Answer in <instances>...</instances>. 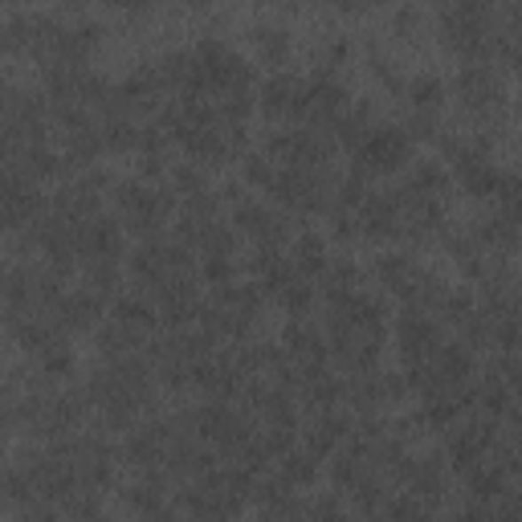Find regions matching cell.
Masks as SVG:
<instances>
[{
	"mask_svg": "<svg viewBox=\"0 0 522 522\" xmlns=\"http://www.w3.org/2000/svg\"><path fill=\"white\" fill-rule=\"evenodd\" d=\"M441 94H445V86L437 78H416L408 86V99L416 111H437V107H441Z\"/></svg>",
	"mask_w": 522,
	"mask_h": 522,
	"instance_id": "83f0119b",
	"label": "cell"
},
{
	"mask_svg": "<svg viewBox=\"0 0 522 522\" xmlns=\"http://www.w3.org/2000/svg\"><path fill=\"white\" fill-rule=\"evenodd\" d=\"M306 514H314V518H339V502L335 498H322V502H314V506H306Z\"/></svg>",
	"mask_w": 522,
	"mask_h": 522,
	"instance_id": "d590c367",
	"label": "cell"
},
{
	"mask_svg": "<svg viewBox=\"0 0 522 522\" xmlns=\"http://www.w3.org/2000/svg\"><path fill=\"white\" fill-rule=\"evenodd\" d=\"M494 441V416L490 421H478V424H462V429L449 432V462L457 470H473V465L486 457Z\"/></svg>",
	"mask_w": 522,
	"mask_h": 522,
	"instance_id": "30bf717a",
	"label": "cell"
},
{
	"mask_svg": "<svg viewBox=\"0 0 522 522\" xmlns=\"http://www.w3.org/2000/svg\"><path fill=\"white\" fill-rule=\"evenodd\" d=\"M74 241H78V257H86V261H99V257L119 261V253H123V229L111 221V217L91 212V217H82V221H78Z\"/></svg>",
	"mask_w": 522,
	"mask_h": 522,
	"instance_id": "5b68a950",
	"label": "cell"
},
{
	"mask_svg": "<svg viewBox=\"0 0 522 522\" xmlns=\"http://www.w3.org/2000/svg\"><path fill=\"white\" fill-rule=\"evenodd\" d=\"M506 478L510 473L502 470V465H473L470 470V494L478 498V502H494V498H502L506 494Z\"/></svg>",
	"mask_w": 522,
	"mask_h": 522,
	"instance_id": "e0dca14e",
	"label": "cell"
},
{
	"mask_svg": "<svg viewBox=\"0 0 522 522\" xmlns=\"http://www.w3.org/2000/svg\"><path fill=\"white\" fill-rule=\"evenodd\" d=\"M233 225H237V229H245L249 237H257L261 245H278L281 233H286V225H281L270 209H261V204H253V201H237Z\"/></svg>",
	"mask_w": 522,
	"mask_h": 522,
	"instance_id": "7c38bea8",
	"label": "cell"
},
{
	"mask_svg": "<svg viewBox=\"0 0 522 522\" xmlns=\"http://www.w3.org/2000/svg\"><path fill=\"white\" fill-rule=\"evenodd\" d=\"M412 25H416V12H412V9H404L400 17H396V29H404V33H408Z\"/></svg>",
	"mask_w": 522,
	"mask_h": 522,
	"instance_id": "74e56055",
	"label": "cell"
},
{
	"mask_svg": "<svg viewBox=\"0 0 522 522\" xmlns=\"http://www.w3.org/2000/svg\"><path fill=\"white\" fill-rule=\"evenodd\" d=\"M196 249L204 257H233V233L221 221H209L201 229V237H196Z\"/></svg>",
	"mask_w": 522,
	"mask_h": 522,
	"instance_id": "cb8c5ba5",
	"label": "cell"
},
{
	"mask_svg": "<svg viewBox=\"0 0 522 522\" xmlns=\"http://www.w3.org/2000/svg\"><path fill=\"white\" fill-rule=\"evenodd\" d=\"M115 9H130V12H143V9H151V0H111Z\"/></svg>",
	"mask_w": 522,
	"mask_h": 522,
	"instance_id": "8d00e7d4",
	"label": "cell"
},
{
	"mask_svg": "<svg viewBox=\"0 0 522 522\" xmlns=\"http://www.w3.org/2000/svg\"><path fill=\"white\" fill-rule=\"evenodd\" d=\"M445 188H449V176H445L437 163H421L400 192H404V196H432V201H441Z\"/></svg>",
	"mask_w": 522,
	"mask_h": 522,
	"instance_id": "d6986e66",
	"label": "cell"
},
{
	"mask_svg": "<svg viewBox=\"0 0 522 522\" xmlns=\"http://www.w3.org/2000/svg\"><path fill=\"white\" fill-rule=\"evenodd\" d=\"M204 278H209L212 286H225V281L233 278V261L229 257H204Z\"/></svg>",
	"mask_w": 522,
	"mask_h": 522,
	"instance_id": "836d02e7",
	"label": "cell"
},
{
	"mask_svg": "<svg viewBox=\"0 0 522 522\" xmlns=\"http://www.w3.org/2000/svg\"><path fill=\"white\" fill-rule=\"evenodd\" d=\"M408 482H412V494H416L421 502H424V498H441V490H445L441 462H412Z\"/></svg>",
	"mask_w": 522,
	"mask_h": 522,
	"instance_id": "44dd1931",
	"label": "cell"
},
{
	"mask_svg": "<svg viewBox=\"0 0 522 522\" xmlns=\"http://www.w3.org/2000/svg\"><path fill=\"white\" fill-rule=\"evenodd\" d=\"M119 209L139 237H160L163 217L171 212V201L163 192L147 188V184H119Z\"/></svg>",
	"mask_w": 522,
	"mask_h": 522,
	"instance_id": "7a4b0ae2",
	"label": "cell"
},
{
	"mask_svg": "<svg viewBox=\"0 0 522 522\" xmlns=\"http://www.w3.org/2000/svg\"><path fill=\"white\" fill-rule=\"evenodd\" d=\"M278 298L286 302V311H306V306H311V286H306L302 278H290L278 290Z\"/></svg>",
	"mask_w": 522,
	"mask_h": 522,
	"instance_id": "1f68e13d",
	"label": "cell"
},
{
	"mask_svg": "<svg viewBox=\"0 0 522 522\" xmlns=\"http://www.w3.org/2000/svg\"><path fill=\"white\" fill-rule=\"evenodd\" d=\"M261 111L273 115V119H302L306 111V82L294 78V74H273L257 94Z\"/></svg>",
	"mask_w": 522,
	"mask_h": 522,
	"instance_id": "8992f818",
	"label": "cell"
},
{
	"mask_svg": "<svg viewBox=\"0 0 522 522\" xmlns=\"http://www.w3.org/2000/svg\"><path fill=\"white\" fill-rule=\"evenodd\" d=\"M37 355H41V372H45V376H66L74 368V352L61 339H53L50 347H45V352H37Z\"/></svg>",
	"mask_w": 522,
	"mask_h": 522,
	"instance_id": "f546056e",
	"label": "cell"
},
{
	"mask_svg": "<svg viewBox=\"0 0 522 522\" xmlns=\"http://www.w3.org/2000/svg\"><path fill=\"white\" fill-rule=\"evenodd\" d=\"M331 4H339L343 12H355V9H363V4H368V0H331Z\"/></svg>",
	"mask_w": 522,
	"mask_h": 522,
	"instance_id": "f35d334b",
	"label": "cell"
},
{
	"mask_svg": "<svg viewBox=\"0 0 522 522\" xmlns=\"http://www.w3.org/2000/svg\"><path fill=\"white\" fill-rule=\"evenodd\" d=\"M41 209H45V201H41L37 184H29L25 192H17V196L0 204V229H25V225L41 221Z\"/></svg>",
	"mask_w": 522,
	"mask_h": 522,
	"instance_id": "5bb4252c",
	"label": "cell"
},
{
	"mask_svg": "<svg viewBox=\"0 0 522 522\" xmlns=\"http://www.w3.org/2000/svg\"><path fill=\"white\" fill-rule=\"evenodd\" d=\"M290 261H294V270L298 273H322L327 270V245H322L314 233H302L298 241H294Z\"/></svg>",
	"mask_w": 522,
	"mask_h": 522,
	"instance_id": "ffe728a7",
	"label": "cell"
},
{
	"mask_svg": "<svg viewBox=\"0 0 522 522\" xmlns=\"http://www.w3.org/2000/svg\"><path fill=\"white\" fill-rule=\"evenodd\" d=\"M192 58H196V66H201L204 74V86L209 91H229V86H249V66H245L237 53L229 50V45H221V41H201L196 50H192Z\"/></svg>",
	"mask_w": 522,
	"mask_h": 522,
	"instance_id": "3957f363",
	"label": "cell"
},
{
	"mask_svg": "<svg viewBox=\"0 0 522 522\" xmlns=\"http://www.w3.org/2000/svg\"><path fill=\"white\" fill-rule=\"evenodd\" d=\"M196 429H201V437L204 441H212V445H221L225 453H237L245 441H249V424L237 416V412H229V404L225 400H212V404H204L201 412H196Z\"/></svg>",
	"mask_w": 522,
	"mask_h": 522,
	"instance_id": "277c9868",
	"label": "cell"
},
{
	"mask_svg": "<svg viewBox=\"0 0 522 522\" xmlns=\"http://www.w3.org/2000/svg\"><path fill=\"white\" fill-rule=\"evenodd\" d=\"M457 94L470 102L473 111H490V107L502 102V82H498L490 61H473V66H465L457 74Z\"/></svg>",
	"mask_w": 522,
	"mask_h": 522,
	"instance_id": "9c48e42d",
	"label": "cell"
},
{
	"mask_svg": "<svg viewBox=\"0 0 522 522\" xmlns=\"http://www.w3.org/2000/svg\"><path fill=\"white\" fill-rule=\"evenodd\" d=\"M102 311V298L91 290H74V294H58V302L50 306V319L58 331H86Z\"/></svg>",
	"mask_w": 522,
	"mask_h": 522,
	"instance_id": "8fae6325",
	"label": "cell"
},
{
	"mask_svg": "<svg viewBox=\"0 0 522 522\" xmlns=\"http://www.w3.org/2000/svg\"><path fill=\"white\" fill-rule=\"evenodd\" d=\"M0 163H4V151H0Z\"/></svg>",
	"mask_w": 522,
	"mask_h": 522,
	"instance_id": "b9f144b4",
	"label": "cell"
},
{
	"mask_svg": "<svg viewBox=\"0 0 522 522\" xmlns=\"http://www.w3.org/2000/svg\"><path fill=\"white\" fill-rule=\"evenodd\" d=\"M429 363H432V372H437V380H441L445 388H449V384H465L473 372L470 347H457V343H441V347L429 355Z\"/></svg>",
	"mask_w": 522,
	"mask_h": 522,
	"instance_id": "4fadbf2b",
	"label": "cell"
},
{
	"mask_svg": "<svg viewBox=\"0 0 522 522\" xmlns=\"http://www.w3.org/2000/svg\"><path fill=\"white\" fill-rule=\"evenodd\" d=\"M343 437H347V416H339V412H319L314 429L306 432V449H311L314 457H331Z\"/></svg>",
	"mask_w": 522,
	"mask_h": 522,
	"instance_id": "9a60e30c",
	"label": "cell"
},
{
	"mask_svg": "<svg viewBox=\"0 0 522 522\" xmlns=\"http://www.w3.org/2000/svg\"><path fill=\"white\" fill-rule=\"evenodd\" d=\"M102 135V147L107 151H130V147H139V127L127 119V115H115V119H107L99 127Z\"/></svg>",
	"mask_w": 522,
	"mask_h": 522,
	"instance_id": "7402d4cb",
	"label": "cell"
},
{
	"mask_svg": "<svg viewBox=\"0 0 522 522\" xmlns=\"http://www.w3.org/2000/svg\"><path fill=\"white\" fill-rule=\"evenodd\" d=\"M412 273H416V265H412V257H404V253H388V257H380V278L388 281L392 290H400Z\"/></svg>",
	"mask_w": 522,
	"mask_h": 522,
	"instance_id": "f1b7e54d",
	"label": "cell"
},
{
	"mask_svg": "<svg viewBox=\"0 0 522 522\" xmlns=\"http://www.w3.org/2000/svg\"><path fill=\"white\" fill-rule=\"evenodd\" d=\"M176 188H180L184 196H196V192H204V176H201V168H192V163L176 168Z\"/></svg>",
	"mask_w": 522,
	"mask_h": 522,
	"instance_id": "d6a6232c",
	"label": "cell"
},
{
	"mask_svg": "<svg viewBox=\"0 0 522 522\" xmlns=\"http://www.w3.org/2000/svg\"><path fill=\"white\" fill-rule=\"evenodd\" d=\"M286 355H290L294 363H322L327 360V343H322V335L311 331V327H290V331H286Z\"/></svg>",
	"mask_w": 522,
	"mask_h": 522,
	"instance_id": "2e32d148",
	"label": "cell"
},
{
	"mask_svg": "<svg viewBox=\"0 0 522 522\" xmlns=\"http://www.w3.org/2000/svg\"><path fill=\"white\" fill-rule=\"evenodd\" d=\"M457 180H462V188L470 192V196H494V192H498V180H502V171L494 168L490 160H478V163L457 171Z\"/></svg>",
	"mask_w": 522,
	"mask_h": 522,
	"instance_id": "ac0fdd59",
	"label": "cell"
},
{
	"mask_svg": "<svg viewBox=\"0 0 522 522\" xmlns=\"http://www.w3.org/2000/svg\"><path fill=\"white\" fill-rule=\"evenodd\" d=\"M314 473H319V457H314L311 449L306 453H298V449L281 453V478H286L294 490H298V486H311Z\"/></svg>",
	"mask_w": 522,
	"mask_h": 522,
	"instance_id": "603a6c76",
	"label": "cell"
},
{
	"mask_svg": "<svg viewBox=\"0 0 522 522\" xmlns=\"http://www.w3.org/2000/svg\"><path fill=\"white\" fill-rule=\"evenodd\" d=\"M253 41H257V50H261V61L286 66V58H290V37H286L281 29H257Z\"/></svg>",
	"mask_w": 522,
	"mask_h": 522,
	"instance_id": "484cf974",
	"label": "cell"
},
{
	"mask_svg": "<svg viewBox=\"0 0 522 522\" xmlns=\"http://www.w3.org/2000/svg\"><path fill=\"white\" fill-rule=\"evenodd\" d=\"M273 176H278V168H273L270 155H249V160H245V180H249L253 188H270Z\"/></svg>",
	"mask_w": 522,
	"mask_h": 522,
	"instance_id": "4dcf8cb0",
	"label": "cell"
},
{
	"mask_svg": "<svg viewBox=\"0 0 522 522\" xmlns=\"http://www.w3.org/2000/svg\"><path fill=\"white\" fill-rule=\"evenodd\" d=\"M355 217H360L363 233H372V237H396V233H404V209H400L396 192H368L363 204L355 209Z\"/></svg>",
	"mask_w": 522,
	"mask_h": 522,
	"instance_id": "52a82bcc",
	"label": "cell"
},
{
	"mask_svg": "<svg viewBox=\"0 0 522 522\" xmlns=\"http://www.w3.org/2000/svg\"><path fill=\"white\" fill-rule=\"evenodd\" d=\"M0 286H4V270H0Z\"/></svg>",
	"mask_w": 522,
	"mask_h": 522,
	"instance_id": "60d3db41",
	"label": "cell"
},
{
	"mask_svg": "<svg viewBox=\"0 0 522 522\" xmlns=\"http://www.w3.org/2000/svg\"><path fill=\"white\" fill-rule=\"evenodd\" d=\"M453 9H457V12H465V17L486 20V17L494 12V0H453Z\"/></svg>",
	"mask_w": 522,
	"mask_h": 522,
	"instance_id": "e575fe53",
	"label": "cell"
},
{
	"mask_svg": "<svg viewBox=\"0 0 522 522\" xmlns=\"http://www.w3.org/2000/svg\"><path fill=\"white\" fill-rule=\"evenodd\" d=\"M441 347V335H437V322L429 319V311L421 306H404L400 314V352L408 363L429 360L432 352Z\"/></svg>",
	"mask_w": 522,
	"mask_h": 522,
	"instance_id": "ba28073f",
	"label": "cell"
},
{
	"mask_svg": "<svg viewBox=\"0 0 522 522\" xmlns=\"http://www.w3.org/2000/svg\"><path fill=\"white\" fill-rule=\"evenodd\" d=\"M355 155V171H396L408 163L412 155V135L404 127H372L368 139L352 151Z\"/></svg>",
	"mask_w": 522,
	"mask_h": 522,
	"instance_id": "6da1fadb",
	"label": "cell"
},
{
	"mask_svg": "<svg viewBox=\"0 0 522 522\" xmlns=\"http://www.w3.org/2000/svg\"><path fill=\"white\" fill-rule=\"evenodd\" d=\"M115 322L135 327V331H151V327H155V311H151L143 298H119V306H115Z\"/></svg>",
	"mask_w": 522,
	"mask_h": 522,
	"instance_id": "d4e9b609",
	"label": "cell"
},
{
	"mask_svg": "<svg viewBox=\"0 0 522 522\" xmlns=\"http://www.w3.org/2000/svg\"><path fill=\"white\" fill-rule=\"evenodd\" d=\"M0 53H29V17H12L0 25Z\"/></svg>",
	"mask_w": 522,
	"mask_h": 522,
	"instance_id": "4316f807",
	"label": "cell"
},
{
	"mask_svg": "<svg viewBox=\"0 0 522 522\" xmlns=\"http://www.w3.org/2000/svg\"><path fill=\"white\" fill-rule=\"evenodd\" d=\"M368 4H380V0H368Z\"/></svg>",
	"mask_w": 522,
	"mask_h": 522,
	"instance_id": "7bdbcfd3",
	"label": "cell"
},
{
	"mask_svg": "<svg viewBox=\"0 0 522 522\" xmlns=\"http://www.w3.org/2000/svg\"><path fill=\"white\" fill-rule=\"evenodd\" d=\"M184 4H188V9H204V4H209V0H184Z\"/></svg>",
	"mask_w": 522,
	"mask_h": 522,
	"instance_id": "ab89813d",
	"label": "cell"
}]
</instances>
